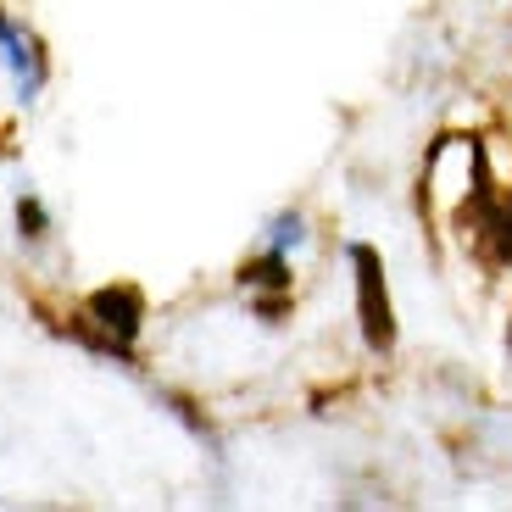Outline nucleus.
Here are the masks:
<instances>
[{"instance_id": "obj_3", "label": "nucleus", "mask_w": 512, "mask_h": 512, "mask_svg": "<svg viewBox=\"0 0 512 512\" xmlns=\"http://www.w3.org/2000/svg\"><path fill=\"white\" fill-rule=\"evenodd\" d=\"M290 251H262V256H251L240 268V290H251L256 295V312H262V323H279V312L290 307Z\"/></svg>"}, {"instance_id": "obj_5", "label": "nucleus", "mask_w": 512, "mask_h": 512, "mask_svg": "<svg viewBox=\"0 0 512 512\" xmlns=\"http://www.w3.org/2000/svg\"><path fill=\"white\" fill-rule=\"evenodd\" d=\"M474 234L485 240V256L496 268H512V195H496V201H490V212L479 218Z\"/></svg>"}, {"instance_id": "obj_7", "label": "nucleus", "mask_w": 512, "mask_h": 512, "mask_svg": "<svg viewBox=\"0 0 512 512\" xmlns=\"http://www.w3.org/2000/svg\"><path fill=\"white\" fill-rule=\"evenodd\" d=\"M17 229H23L28 240H39V234L51 229V218H45V206H39L34 195H23V201H17Z\"/></svg>"}, {"instance_id": "obj_2", "label": "nucleus", "mask_w": 512, "mask_h": 512, "mask_svg": "<svg viewBox=\"0 0 512 512\" xmlns=\"http://www.w3.org/2000/svg\"><path fill=\"white\" fill-rule=\"evenodd\" d=\"M84 323L95 329V346L106 351H128L140 340V323H145V295L134 284H106L84 301Z\"/></svg>"}, {"instance_id": "obj_4", "label": "nucleus", "mask_w": 512, "mask_h": 512, "mask_svg": "<svg viewBox=\"0 0 512 512\" xmlns=\"http://www.w3.org/2000/svg\"><path fill=\"white\" fill-rule=\"evenodd\" d=\"M0 62H6L12 84L23 90V101H34V90L45 84V56H39L34 34H23L6 12H0Z\"/></svg>"}, {"instance_id": "obj_8", "label": "nucleus", "mask_w": 512, "mask_h": 512, "mask_svg": "<svg viewBox=\"0 0 512 512\" xmlns=\"http://www.w3.org/2000/svg\"><path fill=\"white\" fill-rule=\"evenodd\" d=\"M507 357H512V323H507Z\"/></svg>"}, {"instance_id": "obj_6", "label": "nucleus", "mask_w": 512, "mask_h": 512, "mask_svg": "<svg viewBox=\"0 0 512 512\" xmlns=\"http://www.w3.org/2000/svg\"><path fill=\"white\" fill-rule=\"evenodd\" d=\"M301 240H307V223L295 218V212H279V218L268 223V245H273V251H295Z\"/></svg>"}, {"instance_id": "obj_1", "label": "nucleus", "mask_w": 512, "mask_h": 512, "mask_svg": "<svg viewBox=\"0 0 512 512\" xmlns=\"http://www.w3.org/2000/svg\"><path fill=\"white\" fill-rule=\"evenodd\" d=\"M351 268H357V323L368 351H396V307H390V284H384V262L368 240H351Z\"/></svg>"}]
</instances>
